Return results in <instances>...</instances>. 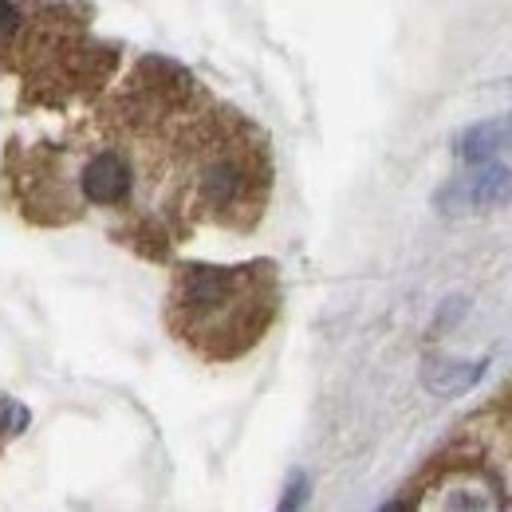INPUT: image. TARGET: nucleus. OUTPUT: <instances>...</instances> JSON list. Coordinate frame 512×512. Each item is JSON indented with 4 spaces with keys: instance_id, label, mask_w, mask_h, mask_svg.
I'll return each instance as SVG.
<instances>
[{
    "instance_id": "f257e3e1",
    "label": "nucleus",
    "mask_w": 512,
    "mask_h": 512,
    "mask_svg": "<svg viewBox=\"0 0 512 512\" xmlns=\"http://www.w3.org/2000/svg\"><path fill=\"white\" fill-rule=\"evenodd\" d=\"M512 205V170L501 162H473L469 174L446 182L434 193V209L442 217H477Z\"/></svg>"
},
{
    "instance_id": "f03ea898",
    "label": "nucleus",
    "mask_w": 512,
    "mask_h": 512,
    "mask_svg": "<svg viewBox=\"0 0 512 512\" xmlns=\"http://www.w3.org/2000/svg\"><path fill=\"white\" fill-rule=\"evenodd\" d=\"M130 186H134V174L119 150H99L79 174V190L91 205H123L130 197Z\"/></svg>"
},
{
    "instance_id": "7ed1b4c3",
    "label": "nucleus",
    "mask_w": 512,
    "mask_h": 512,
    "mask_svg": "<svg viewBox=\"0 0 512 512\" xmlns=\"http://www.w3.org/2000/svg\"><path fill=\"white\" fill-rule=\"evenodd\" d=\"M485 367H489L485 359H473V363L469 359H430L422 367V386L438 398H457L485 379Z\"/></svg>"
},
{
    "instance_id": "20e7f679",
    "label": "nucleus",
    "mask_w": 512,
    "mask_h": 512,
    "mask_svg": "<svg viewBox=\"0 0 512 512\" xmlns=\"http://www.w3.org/2000/svg\"><path fill=\"white\" fill-rule=\"evenodd\" d=\"M512 146V111L509 115H497V119H485V123H473L469 130H461L457 138V158L461 162H493L501 150Z\"/></svg>"
},
{
    "instance_id": "39448f33",
    "label": "nucleus",
    "mask_w": 512,
    "mask_h": 512,
    "mask_svg": "<svg viewBox=\"0 0 512 512\" xmlns=\"http://www.w3.org/2000/svg\"><path fill=\"white\" fill-rule=\"evenodd\" d=\"M249 193V170L237 158H213L201 170V197L213 209H229Z\"/></svg>"
},
{
    "instance_id": "423d86ee",
    "label": "nucleus",
    "mask_w": 512,
    "mask_h": 512,
    "mask_svg": "<svg viewBox=\"0 0 512 512\" xmlns=\"http://www.w3.org/2000/svg\"><path fill=\"white\" fill-rule=\"evenodd\" d=\"M20 32V8L12 0H0V44H8Z\"/></svg>"
},
{
    "instance_id": "0eeeda50",
    "label": "nucleus",
    "mask_w": 512,
    "mask_h": 512,
    "mask_svg": "<svg viewBox=\"0 0 512 512\" xmlns=\"http://www.w3.org/2000/svg\"><path fill=\"white\" fill-rule=\"evenodd\" d=\"M304 489H308V481H304V477H292V485H288V497L280 501V509H296V505L304 501Z\"/></svg>"
}]
</instances>
